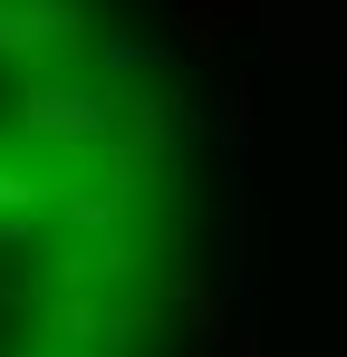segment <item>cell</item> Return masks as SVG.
Listing matches in <instances>:
<instances>
[{
	"label": "cell",
	"instance_id": "1",
	"mask_svg": "<svg viewBox=\"0 0 347 357\" xmlns=\"http://www.w3.org/2000/svg\"><path fill=\"white\" fill-rule=\"evenodd\" d=\"M193 126L116 0H0V357H174Z\"/></svg>",
	"mask_w": 347,
	"mask_h": 357
}]
</instances>
